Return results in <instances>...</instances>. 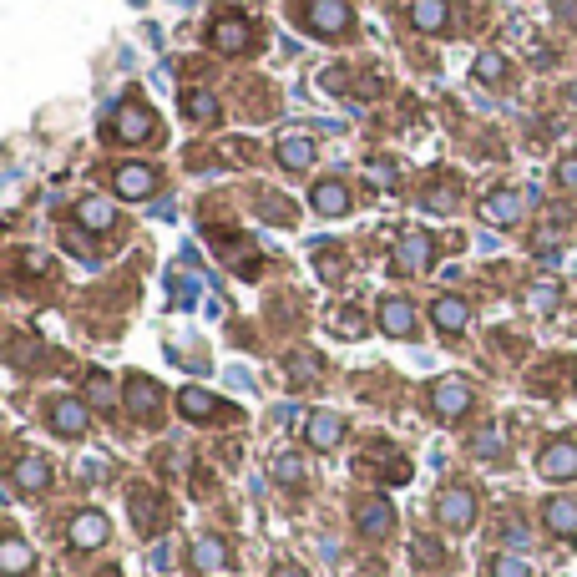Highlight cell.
Returning a JSON list of instances; mask_svg holds the SVG:
<instances>
[{"mask_svg":"<svg viewBox=\"0 0 577 577\" xmlns=\"http://www.w3.org/2000/svg\"><path fill=\"white\" fill-rule=\"evenodd\" d=\"M471 385L466 380H456V375H446V380H436L431 385V410H436V416L441 421H461L466 416V410H471Z\"/></svg>","mask_w":577,"mask_h":577,"instance_id":"obj_4","label":"cell"},{"mask_svg":"<svg viewBox=\"0 0 577 577\" xmlns=\"http://www.w3.org/2000/svg\"><path fill=\"white\" fill-rule=\"evenodd\" d=\"M410 557H416L421 567H441V562H446V547H441L436 537H416V542H410Z\"/></svg>","mask_w":577,"mask_h":577,"instance_id":"obj_34","label":"cell"},{"mask_svg":"<svg viewBox=\"0 0 577 577\" xmlns=\"http://www.w3.org/2000/svg\"><path fill=\"white\" fill-rule=\"evenodd\" d=\"M375 319H380V329H385L390 340H410V335H416V304H410V299H395V294L380 299Z\"/></svg>","mask_w":577,"mask_h":577,"instance_id":"obj_12","label":"cell"},{"mask_svg":"<svg viewBox=\"0 0 577 577\" xmlns=\"http://www.w3.org/2000/svg\"><path fill=\"white\" fill-rule=\"evenodd\" d=\"M552 16H557L562 26H572V31H577V0H552Z\"/></svg>","mask_w":577,"mask_h":577,"instance_id":"obj_41","label":"cell"},{"mask_svg":"<svg viewBox=\"0 0 577 577\" xmlns=\"http://www.w3.org/2000/svg\"><path fill=\"white\" fill-rule=\"evenodd\" d=\"M274 481L289 486V491H299L304 486V461L299 456H274Z\"/></svg>","mask_w":577,"mask_h":577,"instance_id":"obj_32","label":"cell"},{"mask_svg":"<svg viewBox=\"0 0 577 577\" xmlns=\"http://www.w3.org/2000/svg\"><path fill=\"white\" fill-rule=\"evenodd\" d=\"M304 441L314 451H335L345 441V416H335V410H309L304 416Z\"/></svg>","mask_w":577,"mask_h":577,"instance_id":"obj_9","label":"cell"},{"mask_svg":"<svg viewBox=\"0 0 577 577\" xmlns=\"http://www.w3.org/2000/svg\"><path fill=\"white\" fill-rule=\"evenodd\" d=\"M152 127H157V117H152L147 107H122V112H117V137H122V142H147Z\"/></svg>","mask_w":577,"mask_h":577,"instance_id":"obj_24","label":"cell"},{"mask_svg":"<svg viewBox=\"0 0 577 577\" xmlns=\"http://www.w3.org/2000/svg\"><path fill=\"white\" fill-rule=\"evenodd\" d=\"M66 537H71V547H76V552H97V547L112 537V522H107L97 507H87V512H76V517H71Z\"/></svg>","mask_w":577,"mask_h":577,"instance_id":"obj_8","label":"cell"},{"mask_svg":"<svg viewBox=\"0 0 577 577\" xmlns=\"http://www.w3.org/2000/svg\"><path fill=\"white\" fill-rule=\"evenodd\" d=\"M557 299H562V289H557V284H537V289H527V309H537V314L557 309Z\"/></svg>","mask_w":577,"mask_h":577,"instance_id":"obj_36","label":"cell"},{"mask_svg":"<svg viewBox=\"0 0 577 577\" xmlns=\"http://www.w3.org/2000/svg\"><path fill=\"white\" fill-rule=\"evenodd\" d=\"M87 400H92V405H117V385H112L107 370H92V375H87Z\"/></svg>","mask_w":577,"mask_h":577,"instance_id":"obj_31","label":"cell"},{"mask_svg":"<svg viewBox=\"0 0 577 577\" xmlns=\"http://www.w3.org/2000/svg\"><path fill=\"white\" fill-rule=\"evenodd\" d=\"M284 375H289V385H314V380H319V360L299 350V355L284 360Z\"/></svg>","mask_w":577,"mask_h":577,"instance_id":"obj_29","label":"cell"},{"mask_svg":"<svg viewBox=\"0 0 577 577\" xmlns=\"http://www.w3.org/2000/svg\"><path fill=\"white\" fill-rule=\"evenodd\" d=\"M279 162H284V168L289 173H304L309 168V162H314V137H304V132H289V137H279Z\"/></svg>","mask_w":577,"mask_h":577,"instance_id":"obj_23","label":"cell"},{"mask_svg":"<svg viewBox=\"0 0 577 577\" xmlns=\"http://www.w3.org/2000/svg\"><path fill=\"white\" fill-rule=\"evenodd\" d=\"M537 471L547 481H577V441H547L537 456Z\"/></svg>","mask_w":577,"mask_h":577,"instance_id":"obj_11","label":"cell"},{"mask_svg":"<svg viewBox=\"0 0 577 577\" xmlns=\"http://www.w3.org/2000/svg\"><path fill=\"white\" fill-rule=\"evenodd\" d=\"M471 451H476L481 461H502V456H507L502 431H481V436H471Z\"/></svg>","mask_w":577,"mask_h":577,"instance_id":"obj_35","label":"cell"},{"mask_svg":"<svg viewBox=\"0 0 577 577\" xmlns=\"http://www.w3.org/2000/svg\"><path fill=\"white\" fill-rule=\"evenodd\" d=\"M228 562H233V552H228V542H223V537H213V532H208V537H198V542H193V567H198V572H218V567H228Z\"/></svg>","mask_w":577,"mask_h":577,"instance_id":"obj_25","label":"cell"},{"mask_svg":"<svg viewBox=\"0 0 577 577\" xmlns=\"http://www.w3.org/2000/svg\"><path fill=\"white\" fill-rule=\"evenodd\" d=\"M451 11H446V0H410V26H416L421 36H436L446 31Z\"/></svg>","mask_w":577,"mask_h":577,"instance_id":"obj_21","label":"cell"},{"mask_svg":"<svg viewBox=\"0 0 577 577\" xmlns=\"http://www.w3.org/2000/svg\"><path fill=\"white\" fill-rule=\"evenodd\" d=\"M542 522H547V532L572 537L577 532V497H547L542 502Z\"/></svg>","mask_w":577,"mask_h":577,"instance_id":"obj_20","label":"cell"},{"mask_svg":"<svg viewBox=\"0 0 577 577\" xmlns=\"http://www.w3.org/2000/svg\"><path fill=\"white\" fill-rule=\"evenodd\" d=\"M269 577H309V572H304V567H299V562H279V567H274V572H269Z\"/></svg>","mask_w":577,"mask_h":577,"instance_id":"obj_43","label":"cell"},{"mask_svg":"<svg viewBox=\"0 0 577 577\" xmlns=\"http://www.w3.org/2000/svg\"><path fill=\"white\" fill-rule=\"evenodd\" d=\"M304 26H309L314 36L340 41V36H350L355 16H350V6H345V0H304Z\"/></svg>","mask_w":577,"mask_h":577,"instance_id":"obj_1","label":"cell"},{"mask_svg":"<svg viewBox=\"0 0 577 577\" xmlns=\"http://www.w3.org/2000/svg\"><path fill=\"white\" fill-rule=\"evenodd\" d=\"M527 208H532V193H517V188H502V193H491V198H481V223H497V228H512V223H522L527 218Z\"/></svg>","mask_w":577,"mask_h":577,"instance_id":"obj_2","label":"cell"},{"mask_svg":"<svg viewBox=\"0 0 577 577\" xmlns=\"http://www.w3.org/2000/svg\"><path fill=\"white\" fill-rule=\"evenodd\" d=\"M31 547L21 542V537H6V542H0V572H6V577H21V572H31Z\"/></svg>","mask_w":577,"mask_h":577,"instance_id":"obj_27","label":"cell"},{"mask_svg":"<svg viewBox=\"0 0 577 577\" xmlns=\"http://www.w3.org/2000/svg\"><path fill=\"white\" fill-rule=\"evenodd\" d=\"M552 183L562 188V193H577V157H562L557 168H552Z\"/></svg>","mask_w":577,"mask_h":577,"instance_id":"obj_39","label":"cell"},{"mask_svg":"<svg viewBox=\"0 0 577 577\" xmlns=\"http://www.w3.org/2000/svg\"><path fill=\"white\" fill-rule=\"evenodd\" d=\"M46 421H51L56 436H87L92 410H87V400H76V395H56V400L46 405Z\"/></svg>","mask_w":577,"mask_h":577,"instance_id":"obj_3","label":"cell"},{"mask_svg":"<svg viewBox=\"0 0 577 577\" xmlns=\"http://www.w3.org/2000/svg\"><path fill=\"white\" fill-rule=\"evenodd\" d=\"M122 400H127V410H132L137 421H157V410H162V390H157V380H147V375H127Z\"/></svg>","mask_w":577,"mask_h":577,"instance_id":"obj_10","label":"cell"},{"mask_svg":"<svg viewBox=\"0 0 577 577\" xmlns=\"http://www.w3.org/2000/svg\"><path fill=\"white\" fill-rule=\"evenodd\" d=\"M178 107H183V117H188V122H203V127H213V122H218V97H213V92H203V87H188Z\"/></svg>","mask_w":577,"mask_h":577,"instance_id":"obj_26","label":"cell"},{"mask_svg":"<svg viewBox=\"0 0 577 577\" xmlns=\"http://www.w3.org/2000/svg\"><path fill=\"white\" fill-rule=\"evenodd\" d=\"M426 208H431V213H451V208H456V188H451V183H446V188H431V193H426Z\"/></svg>","mask_w":577,"mask_h":577,"instance_id":"obj_40","label":"cell"},{"mask_svg":"<svg viewBox=\"0 0 577 577\" xmlns=\"http://www.w3.org/2000/svg\"><path fill=\"white\" fill-rule=\"evenodd\" d=\"M112 183H117V198H127V203H142V198L157 193V173L147 168V162H122Z\"/></svg>","mask_w":577,"mask_h":577,"instance_id":"obj_13","label":"cell"},{"mask_svg":"<svg viewBox=\"0 0 577 577\" xmlns=\"http://www.w3.org/2000/svg\"><path fill=\"white\" fill-rule=\"evenodd\" d=\"M314 269H319L324 279H340V274H345V254H340V249H319V254H314Z\"/></svg>","mask_w":577,"mask_h":577,"instance_id":"obj_37","label":"cell"},{"mask_svg":"<svg viewBox=\"0 0 577 577\" xmlns=\"http://www.w3.org/2000/svg\"><path fill=\"white\" fill-rule=\"evenodd\" d=\"M491 577H532V567L517 552H497V557H491Z\"/></svg>","mask_w":577,"mask_h":577,"instance_id":"obj_33","label":"cell"},{"mask_svg":"<svg viewBox=\"0 0 577 577\" xmlns=\"http://www.w3.org/2000/svg\"><path fill=\"white\" fill-rule=\"evenodd\" d=\"M127 502H132V522H137L142 537H152L157 527H168V502H162L152 486H132Z\"/></svg>","mask_w":577,"mask_h":577,"instance_id":"obj_6","label":"cell"},{"mask_svg":"<svg viewBox=\"0 0 577 577\" xmlns=\"http://www.w3.org/2000/svg\"><path fill=\"white\" fill-rule=\"evenodd\" d=\"M11 486H16V491H46V486H51V461L21 456V461L11 466Z\"/></svg>","mask_w":577,"mask_h":577,"instance_id":"obj_19","label":"cell"},{"mask_svg":"<svg viewBox=\"0 0 577 577\" xmlns=\"http://www.w3.org/2000/svg\"><path fill=\"white\" fill-rule=\"evenodd\" d=\"M431 254H436L431 233H405V238L395 243V264H400L405 274H426V269H431Z\"/></svg>","mask_w":577,"mask_h":577,"instance_id":"obj_15","label":"cell"},{"mask_svg":"<svg viewBox=\"0 0 577 577\" xmlns=\"http://www.w3.org/2000/svg\"><path fill=\"white\" fill-rule=\"evenodd\" d=\"M309 203H314V213H319V218H345L355 198H350V188H345L340 178H329V183H314Z\"/></svg>","mask_w":577,"mask_h":577,"instance_id":"obj_16","label":"cell"},{"mask_svg":"<svg viewBox=\"0 0 577 577\" xmlns=\"http://www.w3.org/2000/svg\"><path fill=\"white\" fill-rule=\"evenodd\" d=\"M502 537H507V547H527V527H522V522H507Z\"/></svg>","mask_w":577,"mask_h":577,"instance_id":"obj_42","label":"cell"},{"mask_svg":"<svg viewBox=\"0 0 577 577\" xmlns=\"http://www.w3.org/2000/svg\"><path fill=\"white\" fill-rule=\"evenodd\" d=\"M355 527H360V537L380 542V537L395 532V507H390L385 497H360V502H355Z\"/></svg>","mask_w":577,"mask_h":577,"instance_id":"obj_7","label":"cell"},{"mask_svg":"<svg viewBox=\"0 0 577 577\" xmlns=\"http://www.w3.org/2000/svg\"><path fill=\"white\" fill-rule=\"evenodd\" d=\"M567 97H572V102H577V87H572V92H567Z\"/></svg>","mask_w":577,"mask_h":577,"instance_id":"obj_44","label":"cell"},{"mask_svg":"<svg viewBox=\"0 0 577 577\" xmlns=\"http://www.w3.org/2000/svg\"><path fill=\"white\" fill-rule=\"evenodd\" d=\"M329 329H335L340 340H360L365 335V314L360 309H335L329 314Z\"/></svg>","mask_w":577,"mask_h":577,"instance_id":"obj_30","label":"cell"},{"mask_svg":"<svg viewBox=\"0 0 577 577\" xmlns=\"http://www.w3.org/2000/svg\"><path fill=\"white\" fill-rule=\"evenodd\" d=\"M76 223L92 228V233H107L117 223V203L112 198H76Z\"/></svg>","mask_w":577,"mask_h":577,"instance_id":"obj_18","label":"cell"},{"mask_svg":"<svg viewBox=\"0 0 577 577\" xmlns=\"http://www.w3.org/2000/svg\"><path fill=\"white\" fill-rule=\"evenodd\" d=\"M178 410H183V421H213L218 416V395L213 390H203V385H188L183 395H178Z\"/></svg>","mask_w":577,"mask_h":577,"instance_id":"obj_22","label":"cell"},{"mask_svg":"<svg viewBox=\"0 0 577 577\" xmlns=\"http://www.w3.org/2000/svg\"><path fill=\"white\" fill-rule=\"evenodd\" d=\"M476 81H486V87H502V81H507V56H502V51H481V56H476Z\"/></svg>","mask_w":577,"mask_h":577,"instance_id":"obj_28","label":"cell"},{"mask_svg":"<svg viewBox=\"0 0 577 577\" xmlns=\"http://www.w3.org/2000/svg\"><path fill=\"white\" fill-rule=\"evenodd\" d=\"M249 41H254V26L243 21V16H218V21H213V51H218V56L249 51Z\"/></svg>","mask_w":577,"mask_h":577,"instance_id":"obj_14","label":"cell"},{"mask_svg":"<svg viewBox=\"0 0 577 577\" xmlns=\"http://www.w3.org/2000/svg\"><path fill=\"white\" fill-rule=\"evenodd\" d=\"M259 213H264V218H274V223H294V203H279V193H264Z\"/></svg>","mask_w":577,"mask_h":577,"instance_id":"obj_38","label":"cell"},{"mask_svg":"<svg viewBox=\"0 0 577 577\" xmlns=\"http://www.w3.org/2000/svg\"><path fill=\"white\" fill-rule=\"evenodd\" d=\"M431 319H436L441 335H461V329L471 324V304H466L461 294H441V299L431 304Z\"/></svg>","mask_w":577,"mask_h":577,"instance_id":"obj_17","label":"cell"},{"mask_svg":"<svg viewBox=\"0 0 577 577\" xmlns=\"http://www.w3.org/2000/svg\"><path fill=\"white\" fill-rule=\"evenodd\" d=\"M436 517L451 527V532H466L476 522V491L471 486H446L441 502H436Z\"/></svg>","mask_w":577,"mask_h":577,"instance_id":"obj_5","label":"cell"}]
</instances>
